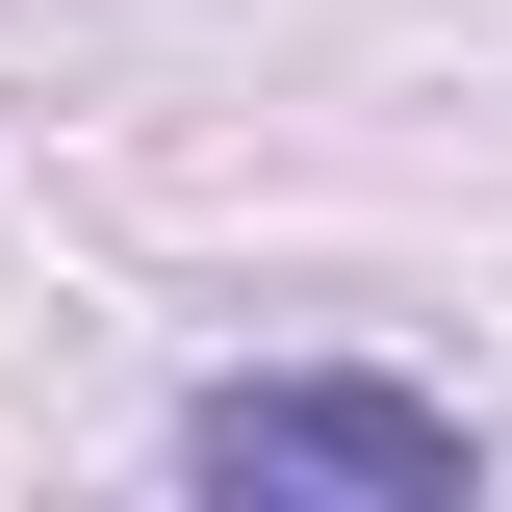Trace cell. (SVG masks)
Listing matches in <instances>:
<instances>
[{"label":"cell","instance_id":"6da1fadb","mask_svg":"<svg viewBox=\"0 0 512 512\" xmlns=\"http://www.w3.org/2000/svg\"><path fill=\"white\" fill-rule=\"evenodd\" d=\"M180 461H205V487H282V512H461V487H487V436H461L436 384H384V359H256V384H205Z\"/></svg>","mask_w":512,"mask_h":512}]
</instances>
